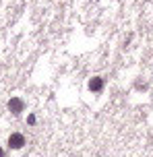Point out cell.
<instances>
[{
  "instance_id": "1",
  "label": "cell",
  "mask_w": 153,
  "mask_h": 157,
  "mask_svg": "<svg viewBox=\"0 0 153 157\" xmlns=\"http://www.w3.org/2000/svg\"><path fill=\"white\" fill-rule=\"evenodd\" d=\"M8 145H10V149H21L25 145V136L21 132H13L8 136Z\"/></svg>"
},
{
  "instance_id": "2",
  "label": "cell",
  "mask_w": 153,
  "mask_h": 157,
  "mask_svg": "<svg viewBox=\"0 0 153 157\" xmlns=\"http://www.w3.org/2000/svg\"><path fill=\"white\" fill-rule=\"evenodd\" d=\"M23 108H25V103H23V99H21V97H13V99H10V101H8V110L13 112V114H21V112H23Z\"/></svg>"
},
{
  "instance_id": "3",
  "label": "cell",
  "mask_w": 153,
  "mask_h": 157,
  "mask_svg": "<svg viewBox=\"0 0 153 157\" xmlns=\"http://www.w3.org/2000/svg\"><path fill=\"white\" fill-rule=\"evenodd\" d=\"M89 89H91L93 93H99V91L104 89V78L101 77H93L91 81H89Z\"/></svg>"
},
{
  "instance_id": "4",
  "label": "cell",
  "mask_w": 153,
  "mask_h": 157,
  "mask_svg": "<svg viewBox=\"0 0 153 157\" xmlns=\"http://www.w3.org/2000/svg\"><path fill=\"white\" fill-rule=\"evenodd\" d=\"M0 157H4V151H2V149H0Z\"/></svg>"
}]
</instances>
